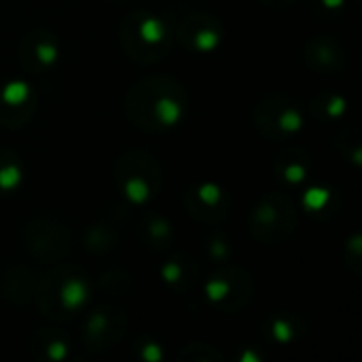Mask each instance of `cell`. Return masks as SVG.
Masks as SVG:
<instances>
[{
  "label": "cell",
  "instance_id": "obj_1",
  "mask_svg": "<svg viewBox=\"0 0 362 362\" xmlns=\"http://www.w3.org/2000/svg\"><path fill=\"white\" fill-rule=\"evenodd\" d=\"M189 108L187 87L168 74H153L140 78L125 95L127 119L151 134L176 127Z\"/></svg>",
  "mask_w": 362,
  "mask_h": 362
},
{
  "label": "cell",
  "instance_id": "obj_2",
  "mask_svg": "<svg viewBox=\"0 0 362 362\" xmlns=\"http://www.w3.org/2000/svg\"><path fill=\"white\" fill-rule=\"evenodd\" d=\"M121 47L129 59L138 64H153L163 59L174 42V28L159 15L148 11H132L119 30Z\"/></svg>",
  "mask_w": 362,
  "mask_h": 362
},
{
  "label": "cell",
  "instance_id": "obj_3",
  "mask_svg": "<svg viewBox=\"0 0 362 362\" xmlns=\"http://www.w3.org/2000/svg\"><path fill=\"white\" fill-rule=\"evenodd\" d=\"M297 229V208L282 193H267L250 214V233L257 242L274 246L288 240Z\"/></svg>",
  "mask_w": 362,
  "mask_h": 362
},
{
  "label": "cell",
  "instance_id": "obj_4",
  "mask_svg": "<svg viewBox=\"0 0 362 362\" xmlns=\"http://www.w3.org/2000/svg\"><path fill=\"white\" fill-rule=\"evenodd\" d=\"M115 180L132 204H144L161 189V170L148 153L129 151L115 165Z\"/></svg>",
  "mask_w": 362,
  "mask_h": 362
},
{
  "label": "cell",
  "instance_id": "obj_5",
  "mask_svg": "<svg viewBox=\"0 0 362 362\" xmlns=\"http://www.w3.org/2000/svg\"><path fill=\"white\" fill-rule=\"evenodd\" d=\"M257 129L269 140H286L305 125L301 106L286 93H267L252 112Z\"/></svg>",
  "mask_w": 362,
  "mask_h": 362
},
{
  "label": "cell",
  "instance_id": "obj_6",
  "mask_svg": "<svg viewBox=\"0 0 362 362\" xmlns=\"http://www.w3.org/2000/svg\"><path fill=\"white\" fill-rule=\"evenodd\" d=\"M206 297L221 312H238L252 299V278L240 267H225L206 282Z\"/></svg>",
  "mask_w": 362,
  "mask_h": 362
},
{
  "label": "cell",
  "instance_id": "obj_7",
  "mask_svg": "<svg viewBox=\"0 0 362 362\" xmlns=\"http://www.w3.org/2000/svg\"><path fill=\"white\" fill-rule=\"evenodd\" d=\"M225 36V25L218 17L191 11L185 19L174 25V40H178L185 49L195 53H210L214 51Z\"/></svg>",
  "mask_w": 362,
  "mask_h": 362
},
{
  "label": "cell",
  "instance_id": "obj_8",
  "mask_svg": "<svg viewBox=\"0 0 362 362\" xmlns=\"http://www.w3.org/2000/svg\"><path fill=\"white\" fill-rule=\"evenodd\" d=\"M47 299L53 301V305H49V310L45 312L47 316H57L62 312L74 314L89 299V282L85 280V276H78L74 272L70 276H64V269H57L45 280L42 303Z\"/></svg>",
  "mask_w": 362,
  "mask_h": 362
},
{
  "label": "cell",
  "instance_id": "obj_9",
  "mask_svg": "<svg viewBox=\"0 0 362 362\" xmlns=\"http://www.w3.org/2000/svg\"><path fill=\"white\" fill-rule=\"evenodd\" d=\"M19 59L32 74L49 72L59 59V40L47 28H34L21 38Z\"/></svg>",
  "mask_w": 362,
  "mask_h": 362
},
{
  "label": "cell",
  "instance_id": "obj_10",
  "mask_svg": "<svg viewBox=\"0 0 362 362\" xmlns=\"http://www.w3.org/2000/svg\"><path fill=\"white\" fill-rule=\"evenodd\" d=\"M185 206L191 216L202 223H216L229 216V195L216 182H199L185 195Z\"/></svg>",
  "mask_w": 362,
  "mask_h": 362
},
{
  "label": "cell",
  "instance_id": "obj_11",
  "mask_svg": "<svg viewBox=\"0 0 362 362\" xmlns=\"http://www.w3.org/2000/svg\"><path fill=\"white\" fill-rule=\"evenodd\" d=\"M36 108L34 91L23 81H11L0 89V125L21 127Z\"/></svg>",
  "mask_w": 362,
  "mask_h": 362
},
{
  "label": "cell",
  "instance_id": "obj_12",
  "mask_svg": "<svg viewBox=\"0 0 362 362\" xmlns=\"http://www.w3.org/2000/svg\"><path fill=\"white\" fill-rule=\"evenodd\" d=\"M25 242L30 252L40 259H62L68 250V233L57 223L36 221L28 227Z\"/></svg>",
  "mask_w": 362,
  "mask_h": 362
},
{
  "label": "cell",
  "instance_id": "obj_13",
  "mask_svg": "<svg viewBox=\"0 0 362 362\" xmlns=\"http://www.w3.org/2000/svg\"><path fill=\"white\" fill-rule=\"evenodd\" d=\"M305 62L316 72L333 74L346 66V51L337 42V38L316 36V38H310L305 45Z\"/></svg>",
  "mask_w": 362,
  "mask_h": 362
},
{
  "label": "cell",
  "instance_id": "obj_14",
  "mask_svg": "<svg viewBox=\"0 0 362 362\" xmlns=\"http://www.w3.org/2000/svg\"><path fill=\"white\" fill-rule=\"evenodd\" d=\"M123 329L125 322L119 310H98L85 327V344L89 348L100 346L102 350H106L119 341Z\"/></svg>",
  "mask_w": 362,
  "mask_h": 362
},
{
  "label": "cell",
  "instance_id": "obj_15",
  "mask_svg": "<svg viewBox=\"0 0 362 362\" xmlns=\"http://www.w3.org/2000/svg\"><path fill=\"white\" fill-rule=\"evenodd\" d=\"M276 170L278 174L291 182V185H299L303 182L308 176H310V170H312V157L297 148V146H288L286 151L280 153L278 157V163H276Z\"/></svg>",
  "mask_w": 362,
  "mask_h": 362
},
{
  "label": "cell",
  "instance_id": "obj_16",
  "mask_svg": "<svg viewBox=\"0 0 362 362\" xmlns=\"http://www.w3.org/2000/svg\"><path fill=\"white\" fill-rule=\"evenodd\" d=\"M23 180V163L19 155L0 146V195L13 193Z\"/></svg>",
  "mask_w": 362,
  "mask_h": 362
},
{
  "label": "cell",
  "instance_id": "obj_17",
  "mask_svg": "<svg viewBox=\"0 0 362 362\" xmlns=\"http://www.w3.org/2000/svg\"><path fill=\"white\" fill-rule=\"evenodd\" d=\"M346 100L339 93H325L322 98L316 100L314 104V112H318L322 119H339L341 115H346Z\"/></svg>",
  "mask_w": 362,
  "mask_h": 362
},
{
  "label": "cell",
  "instance_id": "obj_18",
  "mask_svg": "<svg viewBox=\"0 0 362 362\" xmlns=\"http://www.w3.org/2000/svg\"><path fill=\"white\" fill-rule=\"evenodd\" d=\"M34 348H40V354L36 356H42V358H49V361H64L68 356V346L66 341H62L59 337H51V339H40V346L38 344H32Z\"/></svg>",
  "mask_w": 362,
  "mask_h": 362
},
{
  "label": "cell",
  "instance_id": "obj_19",
  "mask_svg": "<svg viewBox=\"0 0 362 362\" xmlns=\"http://www.w3.org/2000/svg\"><path fill=\"white\" fill-rule=\"evenodd\" d=\"M180 361H199V362H208V361H223V356L214 350V348H206V352H202V346L195 344V346H187L180 354H178Z\"/></svg>",
  "mask_w": 362,
  "mask_h": 362
},
{
  "label": "cell",
  "instance_id": "obj_20",
  "mask_svg": "<svg viewBox=\"0 0 362 362\" xmlns=\"http://www.w3.org/2000/svg\"><path fill=\"white\" fill-rule=\"evenodd\" d=\"M272 333H274V339L276 341L288 344L295 337V325L288 322L286 318H276L274 325H272Z\"/></svg>",
  "mask_w": 362,
  "mask_h": 362
},
{
  "label": "cell",
  "instance_id": "obj_21",
  "mask_svg": "<svg viewBox=\"0 0 362 362\" xmlns=\"http://www.w3.org/2000/svg\"><path fill=\"white\" fill-rule=\"evenodd\" d=\"M329 191L327 189H310L308 193H305V206L310 208V210H314V212H318V210H322L325 208V204L329 202Z\"/></svg>",
  "mask_w": 362,
  "mask_h": 362
},
{
  "label": "cell",
  "instance_id": "obj_22",
  "mask_svg": "<svg viewBox=\"0 0 362 362\" xmlns=\"http://www.w3.org/2000/svg\"><path fill=\"white\" fill-rule=\"evenodd\" d=\"M161 276H163V280L165 282H170V284H180L182 282V278H185V272H182V263L180 261H168L163 267H161Z\"/></svg>",
  "mask_w": 362,
  "mask_h": 362
},
{
  "label": "cell",
  "instance_id": "obj_23",
  "mask_svg": "<svg viewBox=\"0 0 362 362\" xmlns=\"http://www.w3.org/2000/svg\"><path fill=\"white\" fill-rule=\"evenodd\" d=\"M146 229H148L151 240H157V238H159V242H165V240H170V235H172V229H170V225H168L163 218H153V221L146 225Z\"/></svg>",
  "mask_w": 362,
  "mask_h": 362
},
{
  "label": "cell",
  "instance_id": "obj_24",
  "mask_svg": "<svg viewBox=\"0 0 362 362\" xmlns=\"http://www.w3.org/2000/svg\"><path fill=\"white\" fill-rule=\"evenodd\" d=\"M261 2L267 4V6H274V8H282V6H291L297 0H261Z\"/></svg>",
  "mask_w": 362,
  "mask_h": 362
},
{
  "label": "cell",
  "instance_id": "obj_25",
  "mask_svg": "<svg viewBox=\"0 0 362 362\" xmlns=\"http://www.w3.org/2000/svg\"><path fill=\"white\" fill-rule=\"evenodd\" d=\"M329 8H339L344 4V0H322Z\"/></svg>",
  "mask_w": 362,
  "mask_h": 362
}]
</instances>
